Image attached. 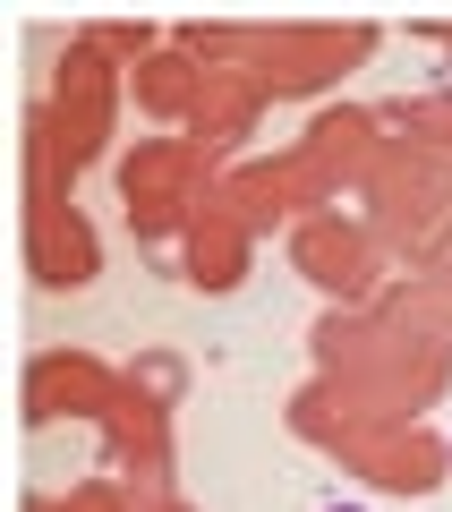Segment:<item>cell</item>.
I'll return each instance as SVG.
<instances>
[{
    "label": "cell",
    "mask_w": 452,
    "mask_h": 512,
    "mask_svg": "<svg viewBox=\"0 0 452 512\" xmlns=\"http://www.w3.org/2000/svg\"><path fill=\"white\" fill-rule=\"evenodd\" d=\"M333 512H359V504H333Z\"/></svg>",
    "instance_id": "cell-1"
}]
</instances>
